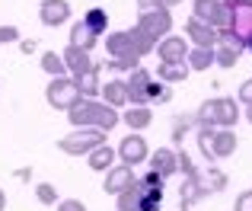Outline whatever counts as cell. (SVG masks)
I'll return each mask as SVG.
<instances>
[{"label": "cell", "mask_w": 252, "mask_h": 211, "mask_svg": "<svg viewBox=\"0 0 252 211\" xmlns=\"http://www.w3.org/2000/svg\"><path fill=\"white\" fill-rule=\"evenodd\" d=\"M67 118H70L74 128H93V131H102V135H109V131L122 122L118 109L105 106L102 100H80V103H74L67 109Z\"/></svg>", "instance_id": "obj_1"}, {"label": "cell", "mask_w": 252, "mask_h": 211, "mask_svg": "<svg viewBox=\"0 0 252 211\" xmlns=\"http://www.w3.org/2000/svg\"><path fill=\"white\" fill-rule=\"evenodd\" d=\"M243 118V109L233 96H217V100L201 103V109L195 112L198 125H211V128H233Z\"/></svg>", "instance_id": "obj_2"}, {"label": "cell", "mask_w": 252, "mask_h": 211, "mask_svg": "<svg viewBox=\"0 0 252 211\" xmlns=\"http://www.w3.org/2000/svg\"><path fill=\"white\" fill-rule=\"evenodd\" d=\"M105 144V135L102 131H93V128H74L70 135H64L58 141V150L67 157H83V154H93L96 147Z\"/></svg>", "instance_id": "obj_3"}, {"label": "cell", "mask_w": 252, "mask_h": 211, "mask_svg": "<svg viewBox=\"0 0 252 211\" xmlns=\"http://www.w3.org/2000/svg\"><path fill=\"white\" fill-rule=\"evenodd\" d=\"M45 100H48V106H55V109L67 112L74 103H80V87H77L74 77H51L48 90H45Z\"/></svg>", "instance_id": "obj_4"}, {"label": "cell", "mask_w": 252, "mask_h": 211, "mask_svg": "<svg viewBox=\"0 0 252 211\" xmlns=\"http://www.w3.org/2000/svg\"><path fill=\"white\" fill-rule=\"evenodd\" d=\"M137 29H141L144 35H150L154 42H157V38H166L169 29H172V13L163 3L150 6V10H141V16H137Z\"/></svg>", "instance_id": "obj_5"}, {"label": "cell", "mask_w": 252, "mask_h": 211, "mask_svg": "<svg viewBox=\"0 0 252 211\" xmlns=\"http://www.w3.org/2000/svg\"><path fill=\"white\" fill-rule=\"evenodd\" d=\"M201 154L208 157L211 167H214L217 160H223V157H233L236 154V131L233 128H214V135H211V141L204 144Z\"/></svg>", "instance_id": "obj_6"}, {"label": "cell", "mask_w": 252, "mask_h": 211, "mask_svg": "<svg viewBox=\"0 0 252 211\" xmlns=\"http://www.w3.org/2000/svg\"><path fill=\"white\" fill-rule=\"evenodd\" d=\"M115 157L125 163V167H141V163L150 157V150H147V141H144L141 135H134V131H131L128 138H122V144H118Z\"/></svg>", "instance_id": "obj_7"}, {"label": "cell", "mask_w": 252, "mask_h": 211, "mask_svg": "<svg viewBox=\"0 0 252 211\" xmlns=\"http://www.w3.org/2000/svg\"><path fill=\"white\" fill-rule=\"evenodd\" d=\"M105 51L112 55V61H141L137 51H134V35H131V29L112 32V35L105 38Z\"/></svg>", "instance_id": "obj_8"}, {"label": "cell", "mask_w": 252, "mask_h": 211, "mask_svg": "<svg viewBox=\"0 0 252 211\" xmlns=\"http://www.w3.org/2000/svg\"><path fill=\"white\" fill-rule=\"evenodd\" d=\"M150 70L147 68H134L131 77L125 80V90H128V103L131 106H147V87H150Z\"/></svg>", "instance_id": "obj_9"}, {"label": "cell", "mask_w": 252, "mask_h": 211, "mask_svg": "<svg viewBox=\"0 0 252 211\" xmlns=\"http://www.w3.org/2000/svg\"><path fill=\"white\" fill-rule=\"evenodd\" d=\"M38 19H42V26H48V29H58V26H64L70 19V3L67 0H42Z\"/></svg>", "instance_id": "obj_10"}, {"label": "cell", "mask_w": 252, "mask_h": 211, "mask_svg": "<svg viewBox=\"0 0 252 211\" xmlns=\"http://www.w3.org/2000/svg\"><path fill=\"white\" fill-rule=\"evenodd\" d=\"M157 55H160L163 64H182L185 55H189V42H185L182 35H166L157 45Z\"/></svg>", "instance_id": "obj_11"}, {"label": "cell", "mask_w": 252, "mask_h": 211, "mask_svg": "<svg viewBox=\"0 0 252 211\" xmlns=\"http://www.w3.org/2000/svg\"><path fill=\"white\" fill-rule=\"evenodd\" d=\"M185 35L195 42V48H214L217 45V29L208 26V23H201V19H195V16L185 23Z\"/></svg>", "instance_id": "obj_12"}, {"label": "cell", "mask_w": 252, "mask_h": 211, "mask_svg": "<svg viewBox=\"0 0 252 211\" xmlns=\"http://www.w3.org/2000/svg\"><path fill=\"white\" fill-rule=\"evenodd\" d=\"M137 176H134V167H112L109 173H105V192H112V195H118V192H125V189L134 182Z\"/></svg>", "instance_id": "obj_13"}, {"label": "cell", "mask_w": 252, "mask_h": 211, "mask_svg": "<svg viewBox=\"0 0 252 211\" xmlns=\"http://www.w3.org/2000/svg\"><path fill=\"white\" fill-rule=\"evenodd\" d=\"M61 58H64V64H67V74L74 77V80H77V77H83L86 70L93 68L90 51H80V48H74V45H67V51H64Z\"/></svg>", "instance_id": "obj_14"}, {"label": "cell", "mask_w": 252, "mask_h": 211, "mask_svg": "<svg viewBox=\"0 0 252 211\" xmlns=\"http://www.w3.org/2000/svg\"><path fill=\"white\" fill-rule=\"evenodd\" d=\"M147 160H150V170H154V173H160L163 179H169V176L179 170L176 167V150H169V147H160L157 154H150Z\"/></svg>", "instance_id": "obj_15"}, {"label": "cell", "mask_w": 252, "mask_h": 211, "mask_svg": "<svg viewBox=\"0 0 252 211\" xmlns=\"http://www.w3.org/2000/svg\"><path fill=\"white\" fill-rule=\"evenodd\" d=\"M122 122L128 125L134 135H141L144 128H150V122H154V112H150V106H131V109L122 115Z\"/></svg>", "instance_id": "obj_16"}, {"label": "cell", "mask_w": 252, "mask_h": 211, "mask_svg": "<svg viewBox=\"0 0 252 211\" xmlns=\"http://www.w3.org/2000/svg\"><path fill=\"white\" fill-rule=\"evenodd\" d=\"M99 74H102V64H93L83 77H77V87H80V96L83 100H96L102 83H99Z\"/></svg>", "instance_id": "obj_17"}, {"label": "cell", "mask_w": 252, "mask_h": 211, "mask_svg": "<svg viewBox=\"0 0 252 211\" xmlns=\"http://www.w3.org/2000/svg\"><path fill=\"white\" fill-rule=\"evenodd\" d=\"M147 192V189L141 186V182H131L128 189H125V192H118L115 195V205H118V211H141V195Z\"/></svg>", "instance_id": "obj_18"}, {"label": "cell", "mask_w": 252, "mask_h": 211, "mask_svg": "<svg viewBox=\"0 0 252 211\" xmlns=\"http://www.w3.org/2000/svg\"><path fill=\"white\" fill-rule=\"evenodd\" d=\"M99 96H102L105 106H112V109H118V106L128 103V90H125V80H105V87L99 90Z\"/></svg>", "instance_id": "obj_19"}, {"label": "cell", "mask_w": 252, "mask_h": 211, "mask_svg": "<svg viewBox=\"0 0 252 211\" xmlns=\"http://www.w3.org/2000/svg\"><path fill=\"white\" fill-rule=\"evenodd\" d=\"M86 160H90V170H96V173H109V170L115 167V150H112L109 144H102V147H96L93 154H86Z\"/></svg>", "instance_id": "obj_20"}, {"label": "cell", "mask_w": 252, "mask_h": 211, "mask_svg": "<svg viewBox=\"0 0 252 211\" xmlns=\"http://www.w3.org/2000/svg\"><path fill=\"white\" fill-rule=\"evenodd\" d=\"M90 32H96V35H105V29H109V13L102 10V6H93V10H86V16L80 19Z\"/></svg>", "instance_id": "obj_21"}, {"label": "cell", "mask_w": 252, "mask_h": 211, "mask_svg": "<svg viewBox=\"0 0 252 211\" xmlns=\"http://www.w3.org/2000/svg\"><path fill=\"white\" fill-rule=\"evenodd\" d=\"M99 42V35L96 32H90L83 23H74V29H70V45L74 48H80V51H93V45Z\"/></svg>", "instance_id": "obj_22"}, {"label": "cell", "mask_w": 252, "mask_h": 211, "mask_svg": "<svg viewBox=\"0 0 252 211\" xmlns=\"http://www.w3.org/2000/svg\"><path fill=\"white\" fill-rule=\"evenodd\" d=\"M191 70H189V64H160L157 68V80H163V83H182L185 77H189Z\"/></svg>", "instance_id": "obj_23"}, {"label": "cell", "mask_w": 252, "mask_h": 211, "mask_svg": "<svg viewBox=\"0 0 252 211\" xmlns=\"http://www.w3.org/2000/svg\"><path fill=\"white\" fill-rule=\"evenodd\" d=\"M185 64H189V70H208L214 64V48H191L185 55Z\"/></svg>", "instance_id": "obj_24"}, {"label": "cell", "mask_w": 252, "mask_h": 211, "mask_svg": "<svg viewBox=\"0 0 252 211\" xmlns=\"http://www.w3.org/2000/svg\"><path fill=\"white\" fill-rule=\"evenodd\" d=\"M217 42H220L223 48L236 51V55H243V51H246V35H240L236 29H220V32H217Z\"/></svg>", "instance_id": "obj_25"}, {"label": "cell", "mask_w": 252, "mask_h": 211, "mask_svg": "<svg viewBox=\"0 0 252 211\" xmlns=\"http://www.w3.org/2000/svg\"><path fill=\"white\" fill-rule=\"evenodd\" d=\"M42 70L51 77H67V64H64L61 55H55V51H45L42 55Z\"/></svg>", "instance_id": "obj_26"}, {"label": "cell", "mask_w": 252, "mask_h": 211, "mask_svg": "<svg viewBox=\"0 0 252 211\" xmlns=\"http://www.w3.org/2000/svg\"><path fill=\"white\" fill-rule=\"evenodd\" d=\"M169 100H172L169 83H163V80H150V87H147V106H150V103L163 106V103H169Z\"/></svg>", "instance_id": "obj_27"}, {"label": "cell", "mask_w": 252, "mask_h": 211, "mask_svg": "<svg viewBox=\"0 0 252 211\" xmlns=\"http://www.w3.org/2000/svg\"><path fill=\"white\" fill-rule=\"evenodd\" d=\"M163 208V189H147L141 195V211H160Z\"/></svg>", "instance_id": "obj_28"}, {"label": "cell", "mask_w": 252, "mask_h": 211, "mask_svg": "<svg viewBox=\"0 0 252 211\" xmlns=\"http://www.w3.org/2000/svg\"><path fill=\"white\" fill-rule=\"evenodd\" d=\"M35 199L42 202V205H55L58 202V189L51 186V182H38L35 186Z\"/></svg>", "instance_id": "obj_29"}, {"label": "cell", "mask_w": 252, "mask_h": 211, "mask_svg": "<svg viewBox=\"0 0 252 211\" xmlns=\"http://www.w3.org/2000/svg\"><path fill=\"white\" fill-rule=\"evenodd\" d=\"M214 64H220V68H236V64H240V55L220 45V48L214 51Z\"/></svg>", "instance_id": "obj_30"}, {"label": "cell", "mask_w": 252, "mask_h": 211, "mask_svg": "<svg viewBox=\"0 0 252 211\" xmlns=\"http://www.w3.org/2000/svg\"><path fill=\"white\" fill-rule=\"evenodd\" d=\"M191 125H198V122H195V115H182V118L176 122V128H172V141H182V135L191 128Z\"/></svg>", "instance_id": "obj_31"}, {"label": "cell", "mask_w": 252, "mask_h": 211, "mask_svg": "<svg viewBox=\"0 0 252 211\" xmlns=\"http://www.w3.org/2000/svg\"><path fill=\"white\" fill-rule=\"evenodd\" d=\"M137 182H141L144 189H163V182H166V179H163L160 173H154V170H147V173H144Z\"/></svg>", "instance_id": "obj_32"}, {"label": "cell", "mask_w": 252, "mask_h": 211, "mask_svg": "<svg viewBox=\"0 0 252 211\" xmlns=\"http://www.w3.org/2000/svg\"><path fill=\"white\" fill-rule=\"evenodd\" d=\"M233 211H252V189H246V192H240V195H236Z\"/></svg>", "instance_id": "obj_33"}, {"label": "cell", "mask_w": 252, "mask_h": 211, "mask_svg": "<svg viewBox=\"0 0 252 211\" xmlns=\"http://www.w3.org/2000/svg\"><path fill=\"white\" fill-rule=\"evenodd\" d=\"M58 211H86V205L80 199H61L58 202Z\"/></svg>", "instance_id": "obj_34"}, {"label": "cell", "mask_w": 252, "mask_h": 211, "mask_svg": "<svg viewBox=\"0 0 252 211\" xmlns=\"http://www.w3.org/2000/svg\"><path fill=\"white\" fill-rule=\"evenodd\" d=\"M16 38H19V29H16V26H0V42H16Z\"/></svg>", "instance_id": "obj_35"}, {"label": "cell", "mask_w": 252, "mask_h": 211, "mask_svg": "<svg viewBox=\"0 0 252 211\" xmlns=\"http://www.w3.org/2000/svg\"><path fill=\"white\" fill-rule=\"evenodd\" d=\"M105 68H112V70H134V68H141L137 61H109Z\"/></svg>", "instance_id": "obj_36"}, {"label": "cell", "mask_w": 252, "mask_h": 211, "mask_svg": "<svg viewBox=\"0 0 252 211\" xmlns=\"http://www.w3.org/2000/svg\"><path fill=\"white\" fill-rule=\"evenodd\" d=\"M240 103H252V80H246L240 87Z\"/></svg>", "instance_id": "obj_37"}, {"label": "cell", "mask_w": 252, "mask_h": 211, "mask_svg": "<svg viewBox=\"0 0 252 211\" xmlns=\"http://www.w3.org/2000/svg\"><path fill=\"white\" fill-rule=\"evenodd\" d=\"M19 51H23V55H32V51H35V42H32V38H23V42H19Z\"/></svg>", "instance_id": "obj_38"}, {"label": "cell", "mask_w": 252, "mask_h": 211, "mask_svg": "<svg viewBox=\"0 0 252 211\" xmlns=\"http://www.w3.org/2000/svg\"><path fill=\"white\" fill-rule=\"evenodd\" d=\"M160 3V0H137V6H141V10H150V6H157Z\"/></svg>", "instance_id": "obj_39"}, {"label": "cell", "mask_w": 252, "mask_h": 211, "mask_svg": "<svg viewBox=\"0 0 252 211\" xmlns=\"http://www.w3.org/2000/svg\"><path fill=\"white\" fill-rule=\"evenodd\" d=\"M16 179H32V167L29 170H16Z\"/></svg>", "instance_id": "obj_40"}, {"label": "cell", "mask_w": 252, "mask_h": 211, "mask_svg": "<svg viewBox=\"0 0 252 211\" xmlns=\"http://www.w3.org/2000/svg\"><path fill=\"white\" fill-rule=\"evenodd\" d=\"M227 3H233V6H252V0H227Z\"/></svg>", "instance_id": "obj_41"}, {"label": "cell", "mask_w": 252, "mask_h": 211, "mask_svg": "<svg viewBox=\"0 0 252 211\" xmlns=\"http://www.w3.org/2000/svg\"><path fill=\"white\" fill-rule=\"evenodd\" d=\"M160 3H163V6H166V10H169V6H176V3H182V0H160Z\"/></svg>", "instance_id": "obj_42"}, {"label": "cell", "mask_w": 252, "mask_h": 211, "mask_svg": "<svg viewBox=\"0 0 252 211\" xmlns=\"http://www.w3.org/2000/svg\"><path fill=\"white\" fill-rule=\"evenodd\" d=\"M243 115L249 118V125H252V103H246V112H243Z\"/></svg>", "instance_id": "obj_43"}, {"label": "cell", "mask_w": 252, "mask_h": 211, "mask_svg": "<svg viewBox=\"0 0 252 211\" xmlns=\"http://www.w3.org/2000/svg\"><path fill=\"white\" fill-rule=\"evenodd\" d=\"M6 208V195H3V189H0V211Z\"/></svg>", "instance_id": "obj_44"}, {"label": "cell", "mask_w": 252, "mask_h": 211, "mask_svg": "<svg viewBox=\"0 0 252 211\" xmlns=\"http://www.w3.org/2000/svg\"><path fill=\"white\" fill-rule=\"evenodd\" d=\"M246 48H249V55H252V32L246 35Z\"/></svg>", "instance_id": "obj_45"}, {"label": "cell", "mask_w": 252, "mask_h": 211, "mask_svg": "<svg viewBox=\"0 0 252 211\" xmlns=\"http://www.w3.org/2000/svg\"><path fill=\"white\" fill-rule=\"evenodd\" d=\"M179 211H189V208H179Z\"/></svg>", "instance_id": "obj_46"}]
</instances>
